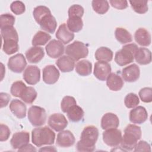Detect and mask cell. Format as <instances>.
Here are the masks:
<instances>
[{"label":"cell","mask_w":152,"mask_h":152,"mask_svg":"<svg viewBox=\"0 0 152 152\" xmlns=\"http://www.w3.org/2000/svg\"><path fill=\"white\" fill-rule=\"evenodd\" d=\"M99 137V130L95 126H86L80 136V140L76 145L78 151H93L95 150L96 142Z\"/></svg>","instance_id":"1"},{"label":"cell","mask_w":152,"mask_h":152,"mask_svg":"<svg viewBox=\"0 0 152 152\" xmlns=\"http://www.w3.org/2000/svg\"><path fill=\"white\" fill-rule=\"evenodd\" d=\"M141 136L142 132L140 126L134 124H129L125 128L124 134L122 136L121 147L125 151L132 150Z\"/></svg>","instance_id":"2"},{"label":"cell","mask_w":152,"mask_h":152,"mask_svg":"<svg viewBox=\"0 0 152 152\" xmlns=\"http://www.w3.org/2000/svg\"><path fill=\"white\" fill-rule=\"evenodd\" d=\"M55 133L48 126L34 128L31 131V141L37 147L52 145L54 143Z\"/></svg>","instance_id":"3"},{"label":"cell","mask_w":152,"mask_h":152,"mask_svg":"<svg viewBox=\"0 0 152 152\" xmlns=\"http://www.w3.org/2000/svg\"><path fill=\"white\" fill-rule=\"evenodd\" d=\"M138 47L135 43H129L122 46L115 56V61L119 66H125L133 62Z\"/></svg>","instance_id":"4"},{"label":"cell","mask_w":152,"mask_h":152,"mask_svg":"<svg viewBox=\"0 0 152 152\" xmlns=\"http://www.w3.org/2000/svg\"><path fill=\"white\" fill-rule=\"evenodd\" d=\"M65 53L74 61H77L87 56L88 49L83 42L75 40L66 46Z\"/></svg>","instance_id":"5"},{"label":"cell","mask_w":152,"mask_h":152,"mask_svg":"<svg viewBox=\"0 0 152 152\" xmlns=\"http://www.w3.org/2000/svg\"><path fill=\"white\" fill-rule=\"evenodd\" d=\"M28 119L33 126L39 127L44 125L46 121V112L44 108L31 106L28 110Z\"/></svg>","instance_id":"6"},{"label":"cell","mask_w":152,"mask_h":152,"mask_svg":"<svg viewBox=\"0 0 152 152\" xmlns=\"http://www.w3.org/2000/svg\"><path fill=\"white\" fill-rule=\"evenodd\" d=\"M102 135L104 142L108 146L117 147L121 142L122 132L117 128L106 129Z\"/></svg>","instance_id":"7"},{"label":"cell","mask_w":152,"mask_h":152,"mask_svg":"<svg viewBox=\"0 0 152 152\" xmlns=\"http://www.w3.org/2000/svg\"><path fill=\"white\" fill-rule=\"evenodd\" d=\"M7 65L11 71L15 73H21L25 69L27 62L23 54L17 53L9 58Z\"/></svg>","instance_id":"8"},{"label":"cell","mask_w":152,"mask_h":152,"mask_svg":"<svg viewBox=\"0 0 152 152\" xmlns=\"http://www.w3.org/2000/svg\"><path fill=\"white\" fill-rule=\"evenodd\" d=\"M48 125L57 132L63 131L68 125V121L65 116L62 113H53L48 119Z\"/></svg>","instance_id":"9"},{"label":"cell","mask_w":152,"mask_h":152,"mask_svg":"<svg viewBox=\"0 0 152 152\" xmlns=\"http://www.w3.org/2000/svg\"><path fill=\"white\" fill-rule=\"evenodd\" d=\"M24 80L30 85H35L40 80V69L36 65H28L23 75Z\"/></svg>","instance_id":"10"},{"label":"cell","mask_w":152,"mask_h":152,"mask_svg":"<svg viewBox=\"0 0 152 152\" xmlns=\"http://www.w3.org/2000/svg\"><path fill=\"white\" fill-rule=\"evenodd\" d=\"M65 47L63 43L56 39L50 40L45 47L47 55L51 58L61 57L64 53Z\"/></svg>","instance_id":"11"},{"label":"cell","mask_w":152,"mask_h":152,"mask_svg":"<svg viewBox=\"0 0 152 152\" xmlns=\"http://www.w3.org/2000/svg\"><path fill=\"white\" fill-rule=\"evenodd\" d=\"M110 64L107 62L98 61L94 64L93 74L100 81H105L111 73Z\"/></svg>","instance_id":"12"},{"label":"cell","mask_w":152,"mask_h":152,"mask_svg":"<svg viewBox=\"0 0 152 152\" xmlns=\"http://www.w3.org/2000/svg\"><path fill=\"white\" fill-rule=\"evenodd\" d=\"M43 80L47 84H53L58 80L60 73L53 65H48L43 69Z\"/></svg>","instance_id":"13"},{"label":"cell","mask_w":152,"mask_h":152,"mask_svg":"<svg viewBox=\"0 0 152 152\" xmlns=\"http://www.w3.org/2000/svg\"><path fill=\"white\" fill-rule=\"evenodd\" d=\"M140 75V69L139 66L132 64L129 65L122 70V77L124 81L129 83L135 82L139 78Z\"/></svg>","instance_id":"14"},{"label":"cell","mask_w":152,"mask_h":152,"mask_svg":"<svg viewBox=\"0 0 152 152\" xmlns=\"http://www.w3.org/2000/svg\"><path fill=\"white\" fill-rule=\"evenodd\" d=\"M147 118V111L142 106H138L132 108L129 112V121L133 124H141L146 121Z\"/></svg>","instance_id":"15"},{"label":"cell","mask_w":152,"mask_h":152,"mask_svg":"<svg viewBox=\"0 0 152 152\" xmlns=\"http://www.w3.org/2000/svg\"><path fill=\"white\" fill-rule=\"evenodd\" d=\"M56 142L58 146L63 148H67L74 144L75 138L70 131L63 130L58 134Z\"/></svg>","instance_id":"16"},{"label":"cell","mask_w":152,"mask_h":152,"mask_svg":"<svg viewBox=\"0 0 152 152\" xmlns=\"http://www.w3.org/2000/svg\"><path fill=\"white\" fill-rule=\"evenodd\" d=\"M29 141V133L24 131L14 133L10 140V144L14 149H19L28 144Z\"/></svg>","instance_id":"17"},{"label":"cell","mask_w":152,"mask_h":152,"mask_svg":"<svg viewBox=\"0 0 152 152\" xmlns=\"http://www.w3.org/2000/svg\"><path fill=\"white\" fill-rule=\"evenodd\" d=\"M26 59L30 63L36 64L39 62L45 56L44 49L39 46H33L29 48L25 53Z\"/></svg>","instance_id":"18"},{"label":"cell","mask_w":152,"mask_h":152,"mask_svg":"<svg viewBox=\"0 0 152 152\" xmlns=\"http://www.w3.org/2000/svg\"><path fill=\"white\" fill-rule=\"evenodd\" d=\"M119 125V118L115 114L113 113H106L102 118L101 127L104 130L110 128H117Z\"/></svg>","instance_id":"19"},{"label":"cell","mask_w":152,"mask_h":152,"mask_svg":"<svg viewBox=\"0 0 152 152\" xmlns=\"http://www.w3.org/2000/svg\"><path fill=\"white\" fill-rule=\"evenodd\" d=\"M11 112L18 119H23L26 116L27 107L26 104L18 99H13L10 104Z\"/></svg>","instance_id":"20"},{"label":"cell","mask_w":152,"mask_h":152,"mask_svg":"<svg viewBox=\"0 0 152 152\" xmlns=\"http://www.w3.org/2000/svg\"><path fill=\"white\" fill-rule=\"evenodd\" d=\"M38 24L43 30L49 33H53L57 26L56 20L51 14L44 16Z\"/></svg>","instance_id":"21"},{"label":"cell","mask_w":152,"mask_h":152,"mask_svg":"<svg viewBox=\"0 0 152 152\" xmlns=\"http://www.w3.org/2000/svg\"><path fill=\"white\" fill-rule=\"evenodd\" d=\"M56 38L64 44H67L71 42L74 38V34L69 30L66 24H61L56 33Z\"/></svg>","instance_id":"22"},{"label":"cell","mask_w":152,"mask_h":152,"mask_svg":"<svg viewBox=\"0 0 152 152\" xmlns=\"http://www.w3.org/2000/svg\"><path fill=\"white\" fill-rule=\"evenodd\" d=\"M135 42L141 46H148L151 44V34L144 28H138L134 34Z\"/></svg>","instance_id":"23"},{"label":"cell","mask_w":152,"mask_h":152,"mask_svg":"<svg viewBox=\"0 0 152 152\" xmlns=\"http://www.w3.org/2000/svg\"><path fill=\"white\" fill-rule=\"evenodd\" d=\"M56 65L62 72H69L72 71L74 68L75 61L69 56L64 55L57 59Z\"/></svg>","instance_id":"24"},{"label":"cell","mask_w":152,"mask_h":152,"mask_svg":"<svg viewBox=\"0 0 152 152\" xmlns=\"http://www.w3.org/2000/svg\"><path fill=\"white\" fill-rule=\"evenodd\" d=\"M107 87L114 91H118L122 89L124 86V81L120 75L115 73H110L106 79Z\"/></svg>","instance_id":"25"},{"label":"cell","mask_w":152,"mask_h":152,"mask_svg":"<svg viewBox=\"0 0 152 152\" xmlns=\"http://www.w3.org/2000/svg\"><path fill=\"white\" fill-rule=\"evenodd\" d=\"M134 58L140 65H147L151 61V53L147 48H139L135 54Z\"/></svg>","instance_id":"26"},{"label":"cell","mask_w":152,"mask_h":152,"mask_svg":"<svg viewBox=\"0 0 152 152\" xmlns=\"http://www.w3.org/2000/svg\"><path fill=\"white\" fill-rule=\"evenodd\" d=\"M75 71L81 76H88L92 71V64L87 59L79 61L75 65Z\"/></svg>","instance_id":"27"},{"label":"cell","mask_w":152,"mask_h":152,"mask_svg":"<svg viewBox=\"0 0 152 152\" xmlns=\"http://www.w3.org/2000/svg\"><path fill=\"white\" fill-rule=\"evenodd\" d=\"M66 113L69 120L73 122L81 121L84 115V112L83 109L77 104L71 106Z\"/></svg>","instance_id":"28"},{"label":"cell","mask_w":152,"mask_h":152,"mask_svg":"<svg viewBox=\"0 0 152 152\" xmlns=\"http://www.w3.org/2000/svg\"><path fill=\"white\" fill-rule=\"evenodd\" d=\"M113 52L107 47L99 48L95 52V59L98 61L110 62L113 59Z\"/></svg>","instance_id":"29"},{"label":"cell","mask_w":152,"mask_h":152,"mask_svg":"<svg viewBox=\"0 0 152 152\" xmlns=\"http://www.w3.org/2000/svg\"><path fill=\"white\" fill-rule=\"evenodd\" d=\"M115 36L116 40L121 44L129 43L132 40L131 34L123 27H117L115 31Z\"/></svg>","instance_id":"30"},{"label":"cell","mask_w":152,"mask_h":152,"mask_svg":"<svg viewBox=\"0 0 152 152\" xmlns=\"http://www.w3.org/2000/svg\"><path fill=\"white\" fill-rule=\"evenodd\" d=\"M50 39L51 36L49 33L43 31H39L33 36L31 44L33 46H43L47 43Z\"/></svg>","instance_id":"31"},{"label":"cell","mask_w":152,"mask_h":152,"mask_svg":"<svg viewBox=\"0 0 152 152\" xmlns=\"http://www.w3.org/2000/svg\"><path fill=\"white\" fill-rule=\"evenodd\" d=\"M37 93L33 87H27L20 96L21 99L27 104H31L35 100Z\"/></svg>","instance_id":"32"},{"label":"cell","mask_w":152,"mask_h":152,"mask_svg":"<svg viewBox=\"0 0 152 152\" xmlns=\"http://www.w3.org/2000/svg\"><path fill=\"white\" fill-rule=\"evenodd\" d=\"M1 34L3 41L14 40L18 42V36L17 30L13 26H9L1 29Z\"/></svg>","instance_id":"33"},{"label":"cell","mask_w":152,"mask_h":152,"mask_svg":"<svg viewBox=\"0 0 152 152\" xmlns=\"http://www.w3.org/2000/svg\"><path fill=\"white\" fill-rule=\"evenodd\" d=\"M66 26L71 32L77 33L82 30L83 21L80 17H70L67 20Z\"/></svg>","instance_id":"34"},{"label":"cell","mask_w":152,"mask_h":152,"mask_svg":"<svg viewBox=\"0 0 152 152\" xmlns=\"http://www.w3.org/2000/svg\"><path fill=\"white\" fill-rule=\"evenodd\" d=\"M133 10L140 14H142L148 11V1L137 0L129 1Z\"/></svg>","instance_id":"35"},{"label":"cell","mask_w":152,"mask_h":152,"mask_svg":"<svg viewBox=\"0 0 152 152\" xmlns=\"http://www.w3.org/2000/svg\"><path fill=\"white\" fill-rule=\"evenodd\" d=\"M93 10L99 14H104L109 10V4L107 1L93 0L91 2Z\"/></svg>","instance_id":"36"},{"label":"cell","mask_w":152,"mask_h":152,"mask_svg":"<svg viewBox=\"0 0 152 152\" xmlns=\"http://www.w3.org/2000/svg\"><path fill=\"white\" fill-rule=\"evenodd\" d=\"M19 50L18 42L14 40H8L3 41L2 50L7 55H12Z\"/></svg>","instance_id":"37"},{"label":"cell","mask_w":152,"mask_h":152,"mask_svg":"<svg viewBox=\"0 0 152 152\" xmlns=\"http://www.w3.org/2000/svg\"><path fill=\"white\" fill-rule=\"evenodd\" d=\"M49 14H51L50 10L49 8L44 5H39L35 7L33 12L34 18L37 24L44 16Z\"/></svg>","instance_id":"38"},{"label":"cell","mask_w":152,"mask_h":152,"mask_svg":"<svg viewBox=\"0 0 152 152\" xmlns=\"http://www.w3.org/2000/svg\"><path fill=\"white\" fill-rule=\"evenodd\" d=\"M27 87L26 85L21 80H18L12 83L11 86V94L17 97H20L24 90Z\"/></svg>","instance_id":"39"},{"label":"cell","mask_w":152,"mask_h":152,"mask_svg":"<svg viewBox=\"0 0 152 152\" xmlns=\"http://www.w3.org/2000/svg\"><path fill=\"white\" fill-rule=\"evenodd\" d=\"M124 103L127 108L132 109L140 103V99L136 94L130 93L125 97Z\"/></svg>","instance_id":"40"},{"label":"cell","mask_w":152,"mask_h":152,"mask_svg":"<svg viewBox=\"0 0 152 152\" xmlns=\"http://www.w3.org/2000/svg\"><path fill=\"white\" fill-rule=\"evenodd\" d=\"M15 18L12 14L7 13L1 14L0 16V28H4L9 26H13L15 23Z\"/></svg>","instance_id":"41"},{"label":"cell","mask_w":152,"mask_h":152,"mask_svg":"<svg viewBox=\"0 0 152 152\" xmlns=\"http://www.w3.org/2000/svg\"><path fill=\"white\" fill-rule=\"evenodd\" d=\"M84 8L78 4H74L71 5L68 11V18L70 17H80L81 18L84 14Z\"/></svg>","instance_id":"42"},{"label":"cell","mask_w":152,"mask_h":152,"mask_svg":"<svg viewBox=\"0 0 152 152\" xmlns=\"http://www.w3.org/2000/svg\"><path fill=\"white\" fill-rule=\"evenodd\" d=\"M77 104V102L74 97L69 96H65L61 103V108L63 112L66 113L67 110L72 106Z\"/></svg>","instance_id":"43"},{"label":"cell","mask_w":152,"mask_h":152,"mask_svg":"<svg viewBox=\"0 0 152 152\" xmlns=\"http://www.w3.org/2000/svg\"><path fill=\"white\" fill-rule=\"evenodd\" d=\"M138 95L142 102L150 103L152 101V88L151 87H144L140 90Z\"/></svg>","instance_id":"44"},{"label":"cell","mask_w":152,"mask_h":152,"mask_svg":"<svg viewBox=\"0 0 152 152\" xmlns=\"http://www.w3.org/2000/svg\"><path fill=\"white\" fill-rule=\"evenodd\" d=\"M10 9L14 14L16 15H21L25 12L26 7L23 2L15 1L11 4Z\"/></svg>","instance_id":"45"},{"label":"cell","mask_w":152,"mask_h":152,"mask_svg":"<svg viewBox=\"0 0 152 152\" xmlns=\"http://www.w3.org/2000/svg\"><path fill=\"white\" fill-rule=\"evenodd\" d=\"M1 135H0V141L1 142L7 141L11 134V131L10 130V128L8 126L6 125H4L3 124H1Z\"/></svg>","instance_id":"46"},{"label":"cell","mask_w":152,"mask_h":152,"mask_svg":"<svg viewBox=\"0 0 152 152\" xmlns=\"http://www.w3.org/2000/svg\"><path fill=\"white\" fill-rule=\"evenodd\" d=\"M134 151H151V147L150 144L144 140L140 141L137 143L134 150Z\"/></svg>","instance_id":"47"},{"label":"cell","mask_w":152,"mask_h":152,"mask_svg":"<svg viewBox=\"0 0 152 152\" xmlns=\"http://www.w3.org/2000/svg\"><path fill=\"white\" fill-rule=\"evenodd\" d=\"M110 5L118 10H124L128 7V1L126 0H110Z\"/></svg>","instance_id":"48"},{"label":"cell","mask_w":152,"mask_h":152,"mask_svg":"<svg viewBox=\"0 0 152 152\" xmlns=\"http://www.w3.org/2000/svg\"><path fill=\"white\" fill-rule=\"evenodd\" d=\"M11 99V96L7 93H0V101H1V108L5 107L9 103Z\"/></svg>","instance_id":"49"},{"label":"cell","mask_w":152,"mask_h":152,"mask_svg":"<svg viewBox=\"0 0 152 152\" xmlns=\"http://www.w3.org/2000/svg\"><path fill=\"white\" fill-rule=\"evenodd\" d=\"M18 151H36V149L35 147L30 144H27L23 146V147L18 149Z\"/></svg>","instance_id":"50"},{"label":"cell","mask_w":152,"mask_h":152,"mask_svg":"<svg viewBox=\"0 0 152 152\" xmlns=\"http://www.w3.org/2000/svg\"><path fill=\"white\" fill-rule=\"evenodd\" d=\"M39 151H56L57 150L53 146H48V147H44L43 148H41L39 150Z\"/></svg>","instance_id":"51"}]
</instances>
